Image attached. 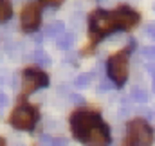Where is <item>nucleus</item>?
<instances>
[{
	"label": "nucleus",
	"mask_w": 155,
	"mask_h": 146,
	"mask_svg": "<svg viewBox=\"0 0 155 146\" xmlns=\"http://www.w3.org/2000/svg\"><path fill=\"white\" fill-rule=\"evenodd\" d=\"M71 130L74 137L88 146H108L110 144V130L103 123L97 112L78 110L71 117Z\"/></svg>",
	"instance_id": "f257e3e1"
},
{
	"label": "nucleus",
	"mask_w": 155,
	"mask_h": 146,
	"mask_svg": "<svg viewBox=\"0 0 155 146\" xmlns=\"http://www.w3.org/2000/svg\"><path fill=\"white\" fill-rule=\"evenodd\" d=\"M88 27H90V40H92V43H97L107 35H110L116 29H119L116 13L114 11L96 9L94 13L88 15Z\"/></svg>",
	"instance_id": "f03ea898"
},
{
	"label": "nucleus",
	"mask_w": 155,
	"mask_h": 146,
	"mask_svg": "<svg viewBox=\"0 0 155 146\" xmlns=\"http://www.w3.org/2000/svg\"><path fill=\"white\" fill-rule=\"evenodd\" d=\"M132 45L130 43L128 47L117 51L114 54L108 56L107 60V72H108V78L116 83L117 87L124 85L126 78H128V56H130V51H132Z\"/></svg>",
	"instance_id": "7ed1b4c3"
},
{
	"label": "nucleus",
	"mask_w": 155,
	"mask_h": 146,
	"mask_svg": "<svg viewBox=\"0 0 155 146\" xmlns=\"http://www.w3.org/2000/svg\"><path fill=\"white\" fill-rule=\"evenodd\" d=\"M40 117V112L35 105H29V103H18L15 110L11 112L9 115V123L11 126H15L16 130H33L36 121Z\"/></svg>",
	"instance_id": "20e7f679"
},
{
	"label": "nucleus",
	"mask_w": 155,
	"mask_h": 146,
	"mask_svg": "<svg viewBox=\"0 0 155 146\" xmlns=\"http://www.w3.org/2000/svg\"><path fill=\"white\" fill-rule=\"evenodd\" d=\"M128 130V139L134 141L137 146H152L153 143V128L148 124L146 119L143 117H134L126 124Z\"/></svg>",
	"instance_id": "39448f33"
},
{
	"label": "nucleus",
	"mask_w": 155,
	"mask_h": 146,
	"mask_svg": "<svg viewBox=\"0 0 155 146\" xmlns=\"http://www.w3.org/2000/svg\"><path fill=\"white\" fill-rule=\"evenodd\" d=\"M49 85V76L40 71V69H35V67H29L22 72V96H29L31 92L38 90V88H43Z\"/></svg>",
	"instance_id": "423d86ee"
},
{
	"label": "nucleus",
	"mask_w": 155,
	"mask_h": 146,
	"mask_svg": "<svg viewBox=\"0 0 155 146\" xmlns=\"http://www.w3.org/2000/svg\"><path fill=\"white\" fill-rule=\"evenodd\" d=\"M40 20H41V5L36 4V2L25 4L24 9H22V15H20L22 29H24L25 33H31V31L38 29Z\"/></svg>",
	"instance_id": "0eeeda50"
},
{
	"label": "nucleus",
	"mask_w": 155,
	"mask_h": 146,
	"mask_svg": "<svg viewBox=\"0 0 155 146\" xmlns=\"http://www.w3.org/2000/svg\"><path fill=\"white\" fill-rule=\"evenodd\" d=\"M114 13H116L119 29H124V31H132V29L139 24V20H141L139 13L134 11V9H130L128 5H121V7H117Z\"/></svg>",
	"instance_id": "6e6552de"
},
{
	"label": "nucleus",
	"mask_w": 155,
	"mask_h": 146,
	"mask_svg": "<svg viewBox=\"0 0 155 146\" xmlns=\"http://www.w3.org/2000/svg\"><path fill=\"white\" fill-rule=\"evenodd\" d=\"M13 15V5H11V0H0V22H5L9 20Z\"/></svg>",
	"instance_id": "1a4fd4ad"
},
{
	"label": "nucleus",
	"mask_w": 155,
	"mask_h": 146,
	"mask_svg": "<svg viewBox=\"0 0 155 146\" xmlns=\"http://www.w3.org/2000/svg\"><path fill=\"white\" fill-rule=\"evenodd\" d=\"M72 41H74V36L72 35H61V38L58 40V47L63 49V51H69L72 47Z\"/></svg>",
	"instance_id": "9d476101"
},
{
	"label": "nucleus",
	"mask_w": 155,
	"mask_h": 146,
	"mask_svg": "<svg viewBox=\"0 0 155 146\" xmlns=\"http://www.w3.org/2000/svg\"><path fill=\"white\" fill-rule=\"evenodd\" d=\"M92 76H94L92 72H85V74H81V76H78L76 81H74V85H76V87H79V88H81V87H87V85L90 83Z\"/></svg>",
	"instance_id": "9b49d317"
},
{
	"label": "nucleus",
	"mask_w": 155,
	"mask_h": 146,
	"mask_svg": "<svg viewBox=\"0 0 155 146\" xmlns=\"http://www.w3.org/2000/svg\"><path fill=\"white\" fill-rule=\"evenodd\" d=\"M132 99H134L135 103H146V101H148V94H146L144 90H134V92H132Z\"/></svg>",
	"instance_id": "f8f14e48"
},
{
	"label": "nucleus",
	"mask_w": 155,
	"mask_h": 146,
	"mask_svg": "<svg viewBox=\"0 0 155 146\" xmlns=\"http://www.w3.org/2000/svg\"><path fill=\"white\" fill-rule=\"evenodd\" d=\"M61 33H63V24L61 22H56V24L49 25L47 31H45V35H61Z\"/></svg>",
	"instance_id": "ddd939ff"
},
{
	"label": "nucleus",
	"mask_w": 155,
	"mask_h": 146,
	"mask_svg": "<svg viewBox=\"0 0 155 146\" xmlns=\"http://www.w3.org/2000/svg\"><path fill=\"white\" fill-rule=\"evenodd\" d=\"M33 60H35L36 63H41V65H47V63H51L49 56H45L41 51H38V52H35V54H33Z\"/></svg>",
	"instance_id": "4468645a"
},
{
	"label": "nucleus",
	"mask_w": 155,
	"mask_h": 146,
	"mask_svg": "<svg viewBox=\"0 0 155 146\" xmlns=\"http://www.w3.org/2000/svg\"><path fill=\"white\" fill-rule=\"evenodd\" d=\"M43 4H47V5H54V7H58V5H61L65 0H41Z\"/></svg>",
	"instance_id": "2eb2a0df"
},
{
	"label": "nucleus",
	"mask_w": 155,
	"mask_h": 146,
	"mask_svg": "<svg viewBox=\"0 0 155 146\" xmlns=\"http://www.w3.org/2000/svg\"><path fill=\"white\" fill-rule=\"evenodd\" d=\"M143 52H144V56H148V58H155V45L153 47H146Z\"/></svg>",
	"instance_id": "dca6fc26"
},
{
	"label": "nucleus",
	"mask_w": 155,
	"mask_h": 146,
	"mask_svg": "<svg viewBox=\"0 0 155 146\" xmlns=\"http://www.w3.org/2000/svg\"><path fill=\"white\" fill-rule=\"evenodd\" d=\"M148 33H150L152 36H155V25H150V27H148Z\"/></svg>",
	"instance_id": "f3484780"
},
{
	"label": "nucleus",
	"mask_w": 155,
	"mask_h": 146,
	"mask_svg": "<svg viewBox=\"0 0 155 146\" xmlns=\"http://www.w3.org/2000/svg\"><path fill=\"white\" fill-rule=\"evenodd\" d=\"M4 103H5V96L0 92V105H4Z\"/></svg>",
	"instance_id": "a211bd4d"
},
{
	"label": "nucleus",
	"mask_w": 155,
	"mask_h": 146,
	"mask_svg": "<svg viewBox=\"0 0 155 146\" xmlns=\"http://www.w3.org/2000/svg\"><path fill=\"white\" fill-rule=\"evenodd\" d=\"M0 146H5V139L4 137H0Z\"/></svg>",
	"instance_id": "6ab92c4d"
},
{
	"label": "nucleus",
	"mask_w": 155,
	"mask_h": 146,
	"mask_svg": "<svg viewBox=\"0 0 155 146\" xmlns=\"http://www.w3.org/2000/svg\"><path fill=\"white\" fill-rule=\"evenodd\" d=\"M153 92H155V78H153Z\"/></svg>",
	"instance_id": "aec40b11"
}]
</instances>
